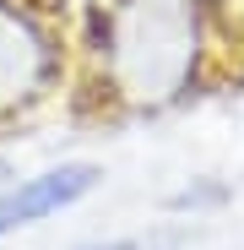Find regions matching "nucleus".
Listing matches in <instances>:
<instances>
[{
    "label": "nucleus",
    "instance_id": "f257e3e1",
    "mask_svg": "<svg viewBox=\"0 0 244 250\" xmlns=\"http://www.w3.org/2000/svg\"><path fill=\"white\" fill-rule=\"evenodd\" d=\"M206 65L201 0H98L93 71L98 93L131 114H163L195 93Z\"/></svg>",
    "mask_w": 244,
    "mask_h": 250
},
{
    "label": "nucleus",
    "instance_id": "f03ea898",
    "mask_svg": "<svg viewBox=\"0 0 244 250\" xmlns=\"http://www.w3.org/2000/svg\"><path fill=\"white\" fill-rule=\"evenodd\" d=\"M65 82V33L49 0H0V131L38 114Z\"/></svg>",
    "mask_w": 244,
    "mask_h": 250
},
{
    "label": "nucleus",
    "instance_id": "7ed1b4c3",
    "mask_svg": "<svg viewBox=\"0 0 244 250\" xmlns=\"http://www.w3.org/2000/svg\"><path fill=\"white\" fill-rule=\"evenodd\" d=\"M98 185H103V163H93V158H65V163H49V169L6 180L0 185V239L81 207Z\"/></svg>",
    "mask_w": 244,
    "mask_h": 250
},
{
    "label": "nucleus",
    "instance_id": "20e7f679",
    "mask_svg": "<svg viewBox=\"0 0 244 250\" xmlns=\"http://www.w3.org/2000/svg\"><path fill=\"white\" fill-rule=\"evenodd\" d=\"M71 250H152L147 234H103V239H81Z\"/></svg>",
    "mask_w": 244,
    "mask_h": 250
}]
</instances>
